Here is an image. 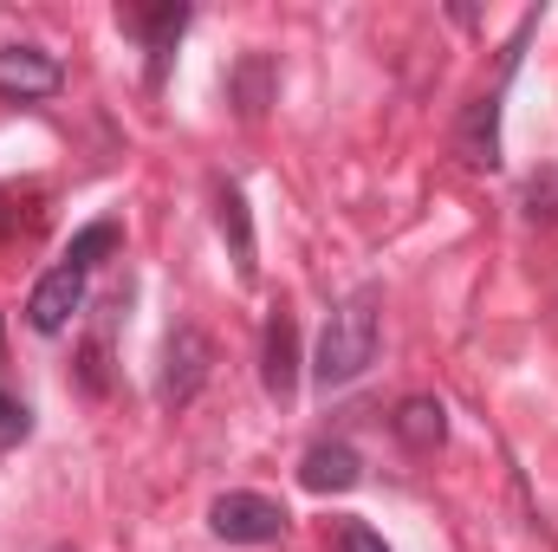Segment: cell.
Instances as JSON below:
<instances>
[{"label": "cell", "mask_w": 558, "mask_h": 552, "mask_svg": "<svg viewBox=\"0 0 558 552\" xmlns=\"http://www.w3.org/2000/svg\"><path fill=\"white\" fill-rule=\"evenodd\" d=\"M377 358V292H351L331 319H325V338H318V358H312V377L325 391H344L371 371Z\"/></svg>", "instance_id": "cell-1"}, {"label": "cell", "mask_w": 558, "mask_h": 552, "mask_svg": "<svg viewBox=\"0 0 558 552\" xmlns=\"http://www.w3.org/2000/svg\"><path fill=\"white\" fill-rule=\"evenodd\" d=\"M118 248H124V228H118V221H92V228H78V235H72L65 267H72V274H92V267H105Z\"/></svg>", "instance_id": "cell-12"}, {"label": "cell", "mask_w": 558, "mask_h": 552, "mask_svg": "<svg viewBox=\"0 0 558 552\" xmlns=\"http://www.w3.org/2000/svg\"><path fill=\"white\" fill-rule=\"evenodd\" d=\"M267 79H274V65L254 52V59H241V72H234V98H241V111L247 118H260V105H267Z\"/></svg>", "instance_id": "cell-13"}, {"label": "cell", "mask_w": 558, "mask_h": 552, "mask_svg": "<svg viewBox=\"0 0 558 552\" xmlns=\"http://www.w3.org/2000/svg\"><path fill=\"white\" fill-rule=\"evenodd\" d=\"M26 435H33V410H26L20 397H7V391H0V448H20Z\"/></svg>", "instance_id": "cell-15"}, {"label": "cell", "mask_w": 558, "mask_h": 552, "mask_svg": "<svg viewBox=\"0 0 558 552\" xmlns=\"http://www.w3.org/2000/svg\"><path fill=\"white\" fill-rule=\"evenodd\" d=\"M357 481H364V455L351 442H318L299 461V488L305 494H351Z\"/></svg>", "instance_id": "cell-9"}, {"label": "cell", "mask_w": 558, "mask_h": 552, "mask_svg": "<svg viewBox=\"0 0 558 552\" xmlns=\"http://www.w3.org/2000/svg\"><path fill=\"white\" fill-rule=\"evenodd\" d=\"M533 26H539V20H526V26L513 33V46H507V59H500V85L481 92V98L461 111V124H454V149H461V163H474V169H500V98H507V79H513L520 46H526Z\"/></svg>", "instance_id": "cell-2"}, {"label": "cell", "mask_w": 558, "mask_h": 552, "mask_svg": "<svg viewBox=\"0 0 558 552\" xmlns=\"http://www.w3.org/2000/svg\"><path fill=\"white\" fill-rule=\"evenodd\" d=\"M59 85H65V72L46 46H0V98L33 105V98H52Z\"/></svg>", "instance_id": "cell-6"}, {"label": "cell", "mask_w": 558, "mask_h": 552, "mask_svg": "<svg viewBox=\"0 0 558 552\" xmlns=\"http://www.w3.org/2000/svg\"><path fill=\"white\" fill-rule=\"evenodd\" d=\"M208 364H215V345H208V332L202 325H175L169 332V345H162V404L169 410H189L195 397H202V384H208Z\"/></svg>", "instance_id": "cell-3"}, {"label": "cell", "mask_w": 558, "mask_h": 552, "mask_svg": "<svg viewBox=\"0 0 558 552\" xmlns=\"http://www.w3.org/2000/svg\"><path fill=\"white\" fill-rule=\"evenodd\" d=\"M208 527H215V540H228V547H274L286 540V507L267 501V494H221L215 507H208Z\"/></svg>", "instance_id": "cell-4"}, {"label": "cell", "mask_w": 558, "mask_h": 552, "mask_svg": "<svg viewBox=\"0 0 558 552\" xmlns=\"http://www.w3.org/2000/svg\"><path fill=\"white\" fill-rule=\"evenodd\" d=\"M189 7L182 0H162V7H118V26L124 33H137L143 52H149V92L162 85V72H169V52H175V39L189 33Z\"/></svg>", "instance_id": "cell-5"}, {"label": "cell", "mask_w": 558, "mask_h": 552, "mask_svg": "<svg viewBox=\"0 0 558 552\" xmlns=\"http://www.w3.org/2000/svg\"><path fill=\"white\" fill-rule=\"evenodd\" d=\"M338 552H390V547H384V533H371L364 520H351V527H338Z\"/></svg>", "instance_id": "cell-16"}, {"label": "cell", "mask_w": 558, "mask_h": 552, "mask_svg": "<svg viewBox=\"0 0 558 552\" xmlns=\"http://www.w3.org/2000/svg\"><path fill=\"white\" fill-rule=\"evenodd\" d=\"M0 338H7V332H0Z\"/></svg>", "instance_id": "cell-17"}, {"label": "cell", "mask_w": 558, "mask_h": 552, "mask_svg": "<svg viewBox=\"0 0 558 552\" xmlns=\"http://www.w3.org/2000/svg\"><path fill=\"white\" fill-rule=\"evenodd\" d=\"M215 221H221V241L234 248V267H241V279H254V215H247V195L234 189V182H221L215 189Z\"/></svg>", "instance_id": "cell-11"}, {"label": "cell", "mask_w": 558, "mask_h": 552, "mask_svg": "<svg viewBox=\"0 0 558 552\" xmlns=\"http://www.w3.org/2000/svg\"><path fill=\"white\" fill-rule=\"evenodd\" d=\"M526 215L533 221H558V169H539L526 182Z\"/></svg>", "instance_id": "cell-14"}, {"label": "cell", "mask_w": 558, "mask_h": 552, "mask_svg": "<svg viewBox=\"0 0 558 552\" xmlns=\"http://www.w3.org/2000/svg\"><path fill=\"white\" fill-rule=\"evenodd\" d=\"M78 305H85V274H72V267L59 261L52 274H39V286H33V299H26V325H33L39 338H59V332L72 325Z\"/></svg>", "instance_id": "cell-7"}, {"label": "cell", "mask_w": 558, "mask_h": 552, "mask_svg": "<svg viewBox=\"0 0 558 552\" xmlns=\"http://www.w3.org/2000/svg\"><path fill=\"white\" fill-rule=\"evenodd\" d=\"M390 435H397L410 455H435V448L448 442V410H441V397H403V404L390 410Z\"/></svg>", "instance_id": "cell-10"}, {"label": "cell", "mask_w": 558, "mask_h": 552, "mask_svg": "<svg viewBox=\"0 0 558 552\" xmlns=\"http://www.w3.org/2000/svg\"><path fill=\"white\" fill-rule=\"evenodd\" d=\"M260 384H267L274 404H286L299 391V325H292L286 305L267 319V338H260Z\"/></svg>", "instance_id": "cell-8"}]
</instances>
